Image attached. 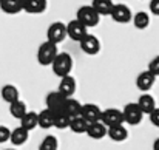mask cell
Segmentation results:
<instances>
[{"instance_id":"1","label":"cell","mask_w":159,"mask_h":150,"mask_svg":"<svg viewBox=\"0 0 159 150\" xmlns=\"http://www.w3.org/2000/svg\"><path fill=\"white\" fill-rule=\"evenodd\" d=\"M53 73L56 76H59L60 79L65 76H71V70H73V59L68 53H59L51 63Z\"/></svg>"},{"instance_id":"2","label":"cell","mask_w":159,"mask_h":150,"mask_svg":"<svg viewBox=\"0 0 159 150\" xmlns=\"http://www.w3.org/2000/svg\"><path fill=\"white\" fill-rule=\"evenodd\" d=\"M99 19L101 16L93 9L91 5H84L77 9L76 12V20L80 22L85 28H93V26H98L99 25Z\"/></svg>"},{"instance_id":"3","label":"cell","mask_w":159,"mask_h":150,"mask_svg":"<svg viewBox=\"0 0 159 150\" xmlns=\"http://www.w3.org/2000/svg\"><path fill=\"white\" fill-rule=\"evenodd\" d=\"M57 54H59L57 45H54L51 42L45 40V42L39 47V50H37V62H39L40 65H43V67H48V65H51L54 62V59H56Z\"/></svg>"},{"instance_id":"4","label":"cell","mask_w":159,"mask_h":150,"mask_svg":"<svg viewBox=\"0 0 159 150\" xmlns=\"http://www.w3.org/2000/svg\"><path fill=\"white\" fill-rule=\"evenodd\" d=\"M122 115H124V122L130 124V125H138L142 122L144 113L141 111L139 105L136 102H130L122 108Z\"/></svg>"},{"instance_id":"5","label":"cell","mask_w":159,"mask_h":150,"mask_svg":"<svg viewBox=\"0 0 159 150\" xmlns=\"http://www.w3.org/2000/svg\"><path fill=\"white\" fill-rule=\"evenodd\" d=\"M66 37V23L63 22H54L50 25L48 31H47V40L51 42L54 45H59L60 42H63Z\"/></svg>"},{"instance_id":"6","label":"cell","mask_w":159,"mask_h":150,"mask_svg":"<svg viewBox=\"0 0 159 150\" xmlns=\"http://www.w3.org/2000/svg\"><path fill=\"white\" fill-rule=\"evenodd\" d=\"M101 122L105 125L107 129L124 124V115H122V110H119V108H107V110H102Z\"/></svg>"},{"instance_id":"7","label":"cell","mask_w":159,"mask_h":150,"mask_svg":"<svg viewBox=\"0 0 159 150\" xmlns=\"http://www.w3.org/2000/svg\"><path fill=\"white\" fill-rule=\"evenodd\" d=\"M47 108L51 110L54 115L56 113H60V111H65V104H66V98H63L57 90L56 91H50L47 95Z\"/></svg>"},{"instance_id":"8","label":"cell","mask_w":159,"mask_h":150,"mask_svg":"<svg viewBox=\"0 0 159 150\" xmlns=\"http://www.w3.org/2000/svg\"><path fill=\"white\" fill-rule=\"evenodd\" d=\"M101 115H102V110L99 105L96 104H82V110H80V118H84L88 124H93V122H99L101 121Z\"/></svg>"},{"instance_id":"9","label":"cell","mask_w":159,"mask_h":150,"mask_svg":"<svg viewBox=\"0 0 159 150\" xmlns=\"http://www.w3.org/2000/svg\"><path fill=\"white\" fill-rule=\"evenodd\" d=\"M87 30H88V28H85V26H84L80 22H77L76 19L66 23V36H68L71 40H74V42H80V40L88 34Z\"/></svg>"},{"instance_id":"10","label":"cell","mask_w":159,"mask_h":150,"mask_svg":"<svg viewBox=\"0 0 159 150\" xmlns=\"http://www.w3.org/2000/svg\"><path fill=\"white\" fill-rule=\"evenodd\" d=\"M110 16L117 23H128L133 19L130 8L127 5H124V3H114V8H113V11H111Z\"/></svg>"},{"instance_id":"11","label":"cell","mask_w":159,"mask_h":150,"mask_svg":"<svg viewBox=\"0 0 159 150\" xmlns=\"http://www.w3.org/2000/svg\"><path fill=\"white\" fill-rule=\"evenodd\" d=\"M79 45H80V50L84 53H87V54H90V56H94L101 51V40L93 34H87L79 42Z\"/></svg>"},{"instance_id":"12","label":"cell","mask_w":159,"mask_h":150,"mask_svg":"<svg viewBox=\"0 0 159 150\" xmlns=\"http://www.w3.org/2000/svg\"><path fill=\"white\" fill-rule=\"evenodd\" d=\"M155 82H156V77H155L150 71H147V70L142 71V73H139L138 77H136V87H138L142 93H148V91L153 88Z\"/></svg>"},{"instance_id":"13","label":"cell","mask_w":159,"mask_h":150,"mask_svg":"<svg viewBox=\"0 0 159 150\" xmlns=\"http://www.w3.org/2000/svg\"><path fill=\"white\" fill-rule=\"evenodd\" d=\"M57 91H59L63 98H66V99L73 98V95L76 93V81H74V77H73V76H65V77H62L60 82H59Z\"/></svg>"},{"instance_id":"14","label":"cell","mask_w":159,"mask_h":150,"mask_svg":"<svg viewBox=\"0 0 159 150\" xmlns=\"http://www.w3.org/2000/svg\"><path fill=\"white\" fill-rule=\"evenodd\" d=\"M23 11L28 14H40L48 8V3L45 0H22Z\"/></svg>"},{"instance_id":"15","label":"cell","mask_w":159,"mask_h":150,"mask_svg":"<svg viewBox=\"0 0 159 150\" xmlns=\"http://www.w3.org/2000/svg\"><path fill=\"white\" fill-rule=\"evenodd\" d=\"M54 115L51 110L48 108H43L42 111L37 113V125L43 130H50L54 127Z\"/></svg>"},{"instance_id":"16","label":"cell","mask_w":159,"mask_h":150,"mask_svg":"<svg viewBox=\"0 0 159 150\" xmlns=\"http://www.w3.org/2000/svg\"><path fill=\"white\" fill-rule=\"evenodd\" d=\"M0 95H2V99L5 101L8 105H11V104H14L16 101H19L20 98V93H19V88L16 87V85H12V84H8V85H3L2 87V91H0Z\"/></svg>"},{"instance_id":"17","label":"cell","mask_w":159,"mask_h":150,"mask_svg":"<svg viewBox=\"0 0 159 150\" xmlns=\"http://www.w3.org/2000/svg\"><path fill=\"white\" fill-rule=\"evenodd\" d=\"M107 133H108V129H107L105 125L99 121V122H93V124H88V129H87V135L91 138V139H96V141H99V139H102V138H105Z\"/></svg>"},{"instance_id":"18","label":"cell","mask_w":159,"mask_h":150,"mask_svg":"<svg viewBox=\"0 0 159 150\" xmlns=\"http://www.w3.org/2000/svg\"><path fill=\"white\" fill-rule=\"evenodd\" d=\"M136 104L139 105V108H141V111H142L144 115H150V113H152V111L158 107V105H156V101H155V98H153L152 95H148V93L141 95Z\"/></svg>"},{"instance_id":"19","label":"cell","mask_w":159,"mask_h":150,"mask_svg":"<svg viewBox=\"0 0 159 150\" xmlns=\"http://www.w3.org/2000/svg\"><path fill=\"white\" fill-rule=\"evenodd\" d=\"M107 135H108L110 139L114 141V143H124V141L128 138V130H127V127H125L124 124H120V125L110 127Z\"/></svg>"},{"instance_id":"20","label":"cell","mask_w":159,"mask_h":150,"mask_svg":"<svg viewBox=\"0 0 159 150\" xmlns=\"http://www.w3.org/2000/svg\"><path fill=\"white\" fill-rule=\"evenodd\" d=\"M30 138V132H26L25 129H22L20 125L16 127L14 130H11V136H9V141L12 146L19 147V146H23Z\"/></svg>"},{"instance_id":"21","label":"cell","mask_w":159,"mask_h":150,"mask_svg":"<svg viewBox=\"0 0 159 150\" xmlns=\"http://www.w3.org/2000/svg\"><path fill=\"white\" fill-rule=\"evenodd\" d=\"M0 9L6 14H17L23 11L22 0H0Z\"/></svg>"},{"instance_id":"22","label":"cell","mask_w":159,"mask_h":150,"mask_svg":"<svg viewBox=\"0 0 159 150\" xmlns=\"http://www.w3.org/2000/svg\"><path fill=\"white\" fill-rule=\"evenodd\" d=\"M91 6L99 16H110L114 8V3L111 0H94Z\"/></svg>"},{"instance_id":"23","label":"cell","mask_w":159,"mask_h":150,"mask_svg":"<svg viewBox=\"0 0 159 150\" xmlns=\"http://www.w3.org/2000/svg\"><path fill=\"white\" fill-rule=\"evenodd\" d=\"M28 113V108H26V104L23 102V101H16L14 104H11L9 105V115L12 116V118H16V119H22L25 115Z\"/></svg>"},{"instance_id":"24","label":"cell","mask_w":159,"mask_h":150,"mask_svg":"<svg viewBox=\"0 0 159 150\" xmlns=\"http://www.w3.org/2000/svg\"><path fill=\"white\" fill-rule=\"evenodd\" d=\"M80 110H82V104L74 98H70L66 99V104H65V113L73 119V118H77L80 116Z\"/></svg>"},{"instance_id":"25","label":"cell","mask_w":159,"mask_h":150,"mask_svg":"<svg viewBox=\"0 0 159 150\" xmlns=\"http://www.w3.org/2000/svg\"><path fill=\"white\" fill-rule=\"evenodd\" d=\"M20 127L25 129L26 132H31V130H34L36 127H39V125H37V113L28 111V113L20 119Z\"/></svg>"},{"instance_id":"26","label":"cell","mask_w":159,"mask_h":150,"mask_svg":"<svg viewBox=\"0 0 159 150\" xmlns=\"http://www.w3.org/2000/svg\"><path fill=\"white\" fill-rule=\"evenodd\" d=\"M133 25L138 28V30H145V28H148V25H150V16H148V12H145V11H138L134 16H133Z\"/></svg>"},{"instance_id":"27","label":"cell","mask_w":159,"mask_h":150,"mask_svg":"<svg viewBox=\"0 0 159 150\" xmlns=\"http://www.w3.org/2000/svg\"><path fill=\"white\" fill-rule=\"evenodd\" d=\"M70 129H71V132H74V133H77V135H80V133H87L88 122H87L84 118L77 116V118H73V119H71V122H70Z\"/></svg>"},{"instance_id":"28","label":"cell","mask_w":159,"mask_h":150,"mask_svg":"<svg viewBox=\"0 0 159 150\" xmlns=\"http://www.w3.org/2000/svg\"><path fill=\"white\" fill-rule=\"evenodd\" d=\"M70 122H71V118H70L65 111L56 113V116H54V127H56V129H59V130L70 129Z\"/></svg>"},{"instance_id":"29","label":"cell","mask_w":159,"mask_h":150,"mask_svg":"<svg viewBox=\"0 0 159 150\" xmlns=\"http://www.w3.org/2000/svg\"><path fill=\"white\" fill-rule=\"evenodd\" d=\"M59 149V139L54 135H47L42 143L39 144V150H57Z\"/></svg>"},{"instance_id":"30","label":"cell","mask_w":159,"mask_h":150,"mask_svg":"<svg viewBox=\"0 0 159 150\" xmlns=\"http://www.w3.org/2000/svg\"><path fill=\"white\" fill-rule=\"evenodd\" d=\"M147 71H150V73H152V74H153L155 77H159V56L153 57V59L150 60Z\"/></svg>"},{"instance_id":"31","label":"cell","mask_w":159,"mask_h":150,"mask_svg":"<svg viewBox=\"0 0 159 150\" xmlns=\"http://www.w3.org/2000/svg\"><path fill=\"white\" fill-rule=\"evenodd\" d=\"M9 136H11V130L6 125H0V144L9 141Z\"/></svg>"},{"instance_id":"32","label":"cell","mask_w":159,"mask_h":150,"mask_svg":"<svg viewBox=\"0 0 159 150\" xmlns=\"http://www.w3.org/2000/svg\"><path fill=\"white\" fill-rule=\"evenodd\" d=\"M148 118H150V122H152L155 127H158L159 129V107H156V108L148 115Z\"/></svg>"},{"instance_id":"33","label":"cell","mask_w":159,"mask_h":150,"mask_svg":"<svg viewBox=\"0 0 159 150\" xmlns=\"http://www.w3.org/2000/svg\"><path fill=\"white\" fill-rule=\"evenodd\" d=\"M148 8H150V12L153 16H159V0H152Z\"/></svg>"},{"instance_id":"34","label":"cell","mask_w":159,"mask_h":150,"mask_svg":"<svg viewBox=\"0 0 159 150\" xmlns=\"http://www.w3.org/2000/svg\"><path fill=\"white\" fill-rule=\"evenodd\" d=\"M153 150H159V138H156L153 143Z\"/></svg>"},{"instance_id":"35","label":"cell","mask_w":159,"mask_h":150,"mask_svg":"<svg viewBox=\"0 0 159 150\" xmlns=\"http://www.w3.org/2000/svg\"><path fill=\"white\" fill-rule=\"evenodd\" d=\"M5 150H17V149H14V147H11V149H5Z\"/></svg>"}]
</instances>
